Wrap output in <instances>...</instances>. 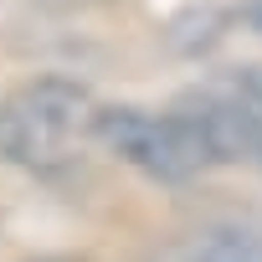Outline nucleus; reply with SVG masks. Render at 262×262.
Returning a JSON list of instances; mask_svg holds the SVG:
<instances>
[{
  "label": "nucleus",
  "instance_id": "nucleus-1",
  "mask_svg": "<svg viewBox=\"0 0 262 262\" xmlns=\"http://www.w3.org/2000/svg\"><path fill=\"white\" fill-rule=\"evenodd\" d=\"M98 144V103L72 77H31L0 98V160L31 175H62Z\"/></svg>",
  "mask_w": 262,
  "mask_h": 262
},
{
  "label": "nucleus",
  "instance_id": "nucleus-2",
  "mask_svg": "<svg viewBox=\"0 0 262 262\" xmlns=\"http://www.w3.org/2000/svg\"><path fill=\"white\" fill-rule=\"evenodd\" d=\"M98 144L134 165L149 180H190L195 170L211 165V149L201 139V128L190 123V113H144V108H98Z\"/></svg>",
  "mask_w": 262,
  "mask_h": 262
},
{
  "label": "nucleus",
  "instance_id": "nucleus-3",
  "mask_svg": "<svg viewBox=\"0 0 262 262\" xmlns=\"http://www.w3.org/2000/svg\"><path fill=\"white\" fill-rule=\"evenodd\" d=\"M190 123L201 128V139L211 149V165L226 160H247L262 165V103L247 93H201L195 103H185Z\"/></svg>",
  "mask_w": 262,
  "mask_h": 262
},
{
  "label": "nucleus",
  "instance_id": "nucleus-4",
  "mask_svg": "<svg viewBox=\"0 0 262 262\" xmlns=\"http://www.w3.org/2000/svg\"><path fill=\"white\" fill-rule=\"evenodd\" d=\"M195 262H262V231H216Z\"/></svg>",
  "mask_w": 262,
  "mask_h": 262
},
{
  "label": "nucleus",
  "instance_id": "nucleus-5",
  "mask_svg": "<svg viewBox=\"0 0 262 262\" xmlns=\"http://www.w3.org/2000/svg\"><path fill=\"white\" fill-rule=\"evenodd\" d=\"M247 21H252V26H262V6H257V11H247Z\"/></svg>",
  "mask_w": 262,
  "mask_h": 262
}]
</instances>
